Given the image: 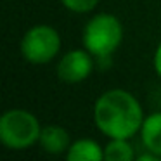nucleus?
<instances>
[{"label": "nucleus", "instance_id": "f257e3e1", "mask_svg": "<svg viewBox=\"0 0 161 161\" xmlns=\"http://www.w3.org/2000/svg\"><path fill=\"white\" fill-rule=\"evenodd\" d=\"M95 126L109 139H132L140 132L144 113L140 102L123 88L106 90L94 106Z\"/></svg>", "mask_w": 161, "mask_h": 161}, {"label": "nucleus", "instance_id": "f03ea898", "mask_svg": "<svg viewBox=\"0 0 161 161\" xmlns=\"http://www.w3.org/2000/svg\"><path fill=\"white\" fill-rule=\"evenodd\" d=\"M83 47L97 57L106 61L116 52L123 42V26L119 19L108 12L94 16L83 28Z\"/></svg>", "mask_w": 161, "mask_h": 161}, {"label": "nucleus", "instance_id": "7ed1b4c3", "mask_svg": "<svg viewBox=\"0 0 161 161\" xmlns=\"http://www.w3.org/2000/svg\"><path fill=\"white\" fill-rule=\"evenodd\" d=\"M40 133L36 116L26 109H11L0 118V140L7 149H28L40 140Z\"/></svg>", "mask_w": 161, "mask_h": 161}, {"label": "nucleus", "instance_id": "20e7f679", "mask_svg": "<svg viewBox=\"0 0 161 161\" xmlns=\"http://www.w3.org/2000/svg\"><path fill=\"white\" fill-rule=\"evenodd\" d=\"M61 36L49 25H36L25 33L21 40V54L31 64H47L59 54Z\"/></svg>", "mask_w": 161, "mask_h": 161}, {"label": "nucleus", "instance_id": "39448f33", "mask_svg": "<svg viewBox=\"0 0 161 161\" xmlns=\"http://www.w3.org/2000/svg\"><path fill=\"white\" fill-rule=\"evenodd\" d=\"M94 71V56L87 49H73L61 57L57 64V76L64 83H81Z\"/></svg>", "mask_w": 161, "mask_h": 161}, {"label": "nucleus", "instance_id": "423d86ee", "mask_svg": "<svg viewBox=\"0 0 161 161\" xmlns=\"http://www.w3.org/2000/svg\"><path fill=\"white\" fill-rule=\"evenodd\" d=\"M40 146L43 151L50 154H61V153H68L71 146V139L66 128L59 125H47L42 128L40 133Z\"/></svg>", "mask_w": 161, "mask_h": 161}, {"label": "nucleus", "instance_id": "0eeeda50", "mask_svg": "<svg viewBox=\"0 0 161 161\" xmlns=\"http://www.w3.org/2000/svg\"><path fill=\"white\" fill-rule=\"evenodd\" d=\"M140 139L149 153L161 158V111L146 116L140 126Z\"/></svg>", "mask_w": 161, "mask_h": 161}, {"label": "nucleus", "instance_id": "6e6552de", "mask_svg": "<svg viewBox=\"0 0 161 161\" xmlns=\"http://www.w3.org/2000/svg\"><path fill=\"white\" fill-rule=\"evenodd\" d=\"M68 161H102L104 159V147L92 139H78L71 142L66 153Z\"/></svg>", "mask_w": 161, "mask_h": 161}, {"label": "nucleus", "instance_id": "1a4fd4ad", "mask_svg": "<svg viewBox=\"0 0 161 161\" xmlns=\"http://www.w3.org/2000/svg\"><path fill=\"white\" fill-rule=\"evenodd\" d=\"M135 158L128 139H111L104 146L106 161H132Z\"/></svg>", "mask_w": 161, "mask_h": 161}, {"label": "nucleus", "instance_id": "9d476101", "mask_svg": "<svg viewBox=\"0 0 161 161\" xmlns=\"http://www.w3.org/2000/svg\"><path fill=\"white\" fill-rule=\"evenodd\" d=\"M63 5L71 12H76V14H87L92 12L97 7L99 0H61Z\"/></svg>", "mask_w": 161, "mask_h": 161}, {"label": "nucleus", "instance_id": "9b49d317", "mask_svg": "<svg viewBox=\"0 0 161 161\" xmlns=\"http://www.w3.org/2000/svg\"><path fill=\"white\" fill-rule=\"evenodd\" d=\"M154 69H156V73H158V76L161 78V43L158 45V49H156V52H154Z\"/></svg>", "mask_w": 161, "mask_h": 161}]
</instances>
